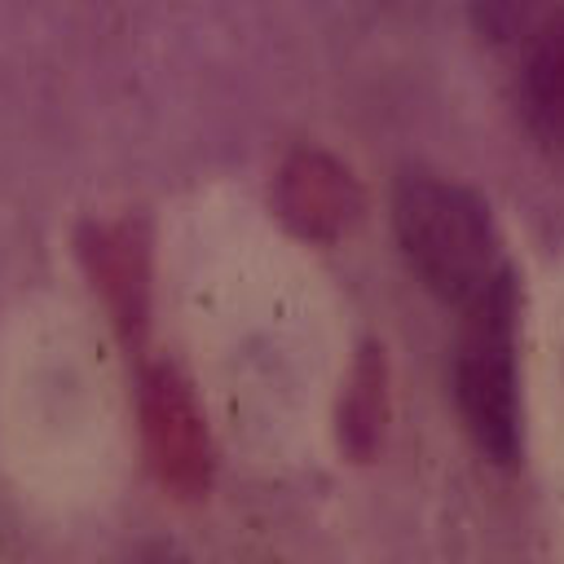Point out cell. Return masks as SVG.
I'll return each mask as SVG.
<instances>
[{"label":"cell","mask_w":564,"mask_h":564,"mask_svg":"<svg viewBox=\"0 0 564 564\" xmlns=\"http://www.w3.org/2000/svg\"><path fill=\"white\" fill-rule=\"evenodd\" d=\"M397 242L427 291L449 304H471L494 278L498 264V234L485 203L441 176H405L397 189Z\"/></svg>","instance_id":"1"},{"label":"cell","mask_w":564,"mask_h":564,"mask_svg":"<svg viewBox=\"0 0 564 564\" xmlns=\"http://www.w3.org/2000/svg\"><path fill=\"white\" fill-rule=\"evenodd\" d=\"M467 308L454 352V397L476 445L511 463L520 449V397H516V286L502 269Z\"/></svg>","instance_id":"2"},{"label":"cell","mask_w":564,"mask_h":564,"mask_svg":"<svg viewBox=\"0 0 564 564\" xmlns=\"http://www.w3.org/2000/svg\"><path fill=\"white\" fill-rule=\"evenodd\" d=\"M141 432L159 480L172 494H203L212 480V445L203 414L172 366H154L141 383Z\"/></svg>","instance_id":"3"},{"label":"cell","mask_w":564,"mask_h":564,"mask_svg":"<svg viewBox=\"0 0 564 564\" xmlns=\"http://www.w3.org/2000/svg\"><path fill=\"white\" fill-rule=\"evenodd\" d=\"M273 207L286 220V229H295L300 238L313 242H330L339 238L357 212H361V194L352 172L326 154V150H295L273 181Z\"/></svg>","instance_id":"4"},{"label":"cell","mask_w":564,"mask_h":564,"mask_svg":"<svg viewBox=\"0 0 564 564\" xmlns=\"http://www.w3.org/2000/svg\"><path fill=\"white\" fill-rule=\"evenodd\" d=\"M84 269L123 335L145 330L150 313V260L137 225H88L79 234Z\"/></svg>","instance_id":"5"},{"label":"cell","mask_w":564,"mask_h":564,"mask_svg":"<svg viewBox=\"0 0 564 564\" xmlns=\"http://www.w3.org/2000/svg\"><path fill=\"white\" fill-rule=\"evenodd\" d=\"M520 106L533 137L564 150V4L533 31L520 75Z\"/></svg>","instance_id":"6"},{"label":"cell","mask_w":564,"mask_h":564,"mask_svg":"<svg viewBox=\"0 0 564 564\" xmlns=\"http://www.w3.org/2000/svg\"><path fill=\"white\" fill-rule=\"evenodd\" d=\"M383 361L375 348L361 352V361L352 366L348 392H344V410H339V436L348 454H370L379 445L383 432V414H388V397H383Z\"/></svg>","instance_id":"7"},{"label":"cell","mask_w":564,"mask_h":564,"mask_svg":"<svg viewBox=\"0 0 564 564\" xmlns=\"http://www.w3.org/2000/svg\"><path fill=\"white\" fill-rule=\"evenodd\" d=\"M137 564H181V560H176V555H159V551H145Z\"/></svg>","instance_id":"8"}]
</instances>
